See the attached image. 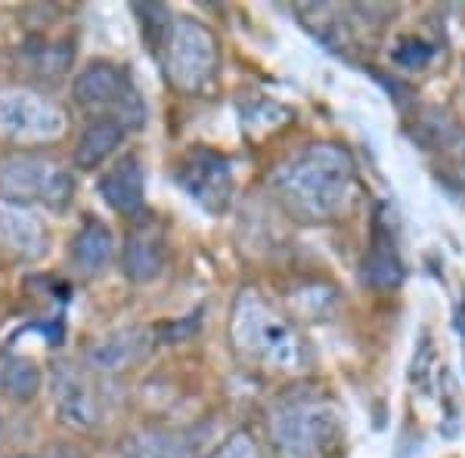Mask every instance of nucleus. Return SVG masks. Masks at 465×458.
Returning <instances> with one entry per match:
<instances>
[{
	"mask_svg": "<svg viewBox=\"0 0 465 458\" xmlns=\"http://www.w3.org/2000/svg\"><path fill=\"white\" fill-rule=\"evenodd\" d=\"M339 415L313 390H292L267 412V437L280 458H320L335 440Z\"/></svg>",
	"mask_w": 465,
	"mask_h": 458,
	"instance_id": "7ed1b4c3",
	"label": "nucleus"
},
{
	"mask_svg": "<svg viewBox=\"0 0 465 458\" xmlns=\"http://www.w3.org/2000/svg\"><path fill=\"white\" fill-rule=\"evenodd\" d=\"M41 390V365L19 353H0V394L28 403Z\"/></svg>",
	"mask_w": 465,
	"mask_h": 458,
	"instance_id": "f3484780",
	"label": "nucleus"
},
{
	"mask_svg": "<svg viewBox=\"0 0 465 458\" xmlns=\"http://www.w3.org/2000/svg\"><path fill=\"white\" fill-rule=\"evenodd\" d=\"M74 199V177L63 161L41 152H10L0 159V201L65 211Z\"/></svg>",
	"mask_w": 465,
	"mask_h": 458,
	"instance_id": "20e7f679",
	"label": "nucleus"
},
{
	"mask_svg": "<svg viewBox=\"0 0 465 458\" xmlns=\"http://www.w3.org/2000/svg\"><path fill=\"white\" fill-rule=\"evenodd\" d=\"M177 186L212 214H223L232 201V168L230 159L217 149L193 146L174 164Z\"/></svg>",
	"mask_w": 465,
	"mask_h": 458,
	"instance_id": "1a4fd4ad",
	"label": "nucleus"
},
{
	"mask_svg": "<svg viewBox=\"0 0 465 458\" xmlns=\"http://www.w3.org/2000/svg\"><path fill=\"white\" fill-rule=\"evenodd\" d=\"M366 282H372L376 288H391V285L401 282L403 269H401V260H397V251L391 245V239H385L381 232H376L372 239V251L366 258Z\"/></svg>",
	"mask_w": 465,
	"mask_h": 458,
	"instance_id": "a211bd4d",
	"label": "nucleus"
},
{
	"mask_svg": "<svg viewBox=\"0 0 465 458\" xmlns=\"http://www.w3.org/2000/svg\"><path fill=\"white\" fill-rule=\"evenodd\" d=\"M155 335L143 326H127L118 332H109L96 337L87 347V359L94 363V369L100 372H124L131 365H137L140 359H146V353L153 350Z\"/></svg>",
	"mask_w": 465,
	"mask_h": 458,
	"instance_id": "9d476101",
	"label": "nucleus"
},
{
	"mask_svg": "<svg viewBox=\"0 0 465 458\" xmlns=\"http://www.w3.org/2000/svg\"><path fill=\"white\" fill-rule=\"evenodd\" d=\"M164 260H168V245L159 227H134L124 236L122 245V273L127 282H153L162 276Z\"/></svg>",
	"mask_w": 465,
	"mask_h": 458,
	"instance_id": "f8f14e48",
	"label": "nucleus"
},
{
	"mask_svg": "<svg viewBox=\"0 0 465 458\" xmlns=\"http://www.w3.org/2000/svg\"><path fill=\"white\" fill-rule=\"evenodd\" d=\"M72 96L78 109L90 112L94 118H115L124 131H137L146 122V102L134 81L124 69L103 59L84 65V72L72 84Z\"/></svg>",
	"mask_w": 465,
	"mask_h": 458,
	"instance_id": "39448f33",
	"label": "nucleus"
},
{
	"mask_svg": "<svg viewBox=\"0 0 465 458\" xmlns=\"http://www.w3.org/2000/svg\"><path fill=\"white\" fill-rule=\"evenodd\" d=\"M10 458H32V455H10Z\"/></svg>",
	"mask_w": 465,
	"mask_h": 458,
	"instance_id": "5701e85b",
	"label": "nucleus"
},
{
	"mask_svg": "<svg viewBox=\"0 0 465 458\" xmlns=\"http://www.w3.org/2000/svg\"><path fill=\"white\" fill-rule=\"evenodd\" d=\"M65 133L63 109L32 87L0 90V137L16 146H41Z\"/></svg>",
	"mask_w": 465,
	"mask_h": 458,
	"instance_id": "0eeeda50",
	"label": "nucleus"
},
{
	"mask_svg": "<svg viewBox=\"0 0 465 458\" xmlns=\"http://www.w3.org/2000/svg\"><path fill=\"white\" fill-rule=\"evenodd\" d=\"M208 458H267V453L252 431H232Z\"/></svg>",
	"mask_w": 465,
	"mask_h": 458,
	"instance_id": "aec40b11",
	"label": "nucleus"
},
{
	"mask_svg": "<svg viewBox=\"0 0 465 458\" xmlns=\"http://www.w3.org/2000/svg\"><path fill=\"white\" fill-rule=\"evenodd\" d=\"M164 78L180 93H202L217 72V37L199 19L180 16L162 47Z\"/></svg>",
	"mask_w": 465,
	"mask_h": 458,
	"instance_id": "423d86ee",
	"label": "nucleus"
},
{
	"mask_svg": "<svg viewBox=\"0 0 465 458\" xmlns=\"http://www.w3.org/2000/svg\"><path fill=\"white\" fill-rule=\"evenodd\" d=\"M44 458H84V455H81L74 446H63V443H59V446H50Z\"/></svg>",
	"mask_w": 465,
	"mask_h": 458,
	"instance_id": "4be33fe9",
	"label": "nucleus"
},
{
	"mask_svg": "<svg viewBox=\"0 0 465 458\" xmlns=\"http://www.w3.org/2000/svg\"><path fill=\"white\" fill-rule=\"evenodd\" d=\"M50 396H54L59 422L78 431H94L106 418V400L94 372L69 359H59L50 369Z\"/></svg>",
	"mask_w": 465,
	"mask_h": 458,
	"instance_id": "6e6552de",
	"label": "nucleus"
},
{
	"mask_svg": "<svg viewBox=\"0 0 465 458\" xmlns=\"http://www.w3.org/2000/svg\"><path fill=\"white\" fill-rule=\"evenodd\" d=\"M124 133L127 131L115 118H94L78 137V142H74V164L81 171L100 168L103 161L112 159V152H118V146L124 142Z\"/></svg>",
	"mask_w": 465,
	"mask_h": 458,
	"instance_id": "2eb2a0df",
	"label": "nucleus"
},
{
	"mask_svg": "<svg viewBox=\"0 0 465 458\" xmlns=\"http://www.w3.org/2000/svg\"><path fill=\"white\" fill-rule=\"evenodd\" d=\"M100 195L112 211L134 217L146 205V168L134 152L122 155L100 180Z\"/></svg>",
	"mask_w": 465,
	"mask_h": 458,
	"instance_id": "9b49d317",
	"label": "nucleus"
},
{
	"mask_svg": "<svg viewBox=\"0 0 465 458\" xmlns=\"http://www.w3.org/2000/svg\"><path fill=\"white\" fill-rule=\"evenodd\" d=\"M115 260V236L106 223L87 220L72 239V264L84 276H100Z\"/></svg>",
	"mask_w": 465,
	"mask_h": 458,
	"instance_id": "4468645a",
	"label": "nucleus"
},
{
	"mask_svg": "<svg viewBox=\"0 0 465 458\" xmlns=\"http://www.w3.org/2000/svg\"><path fill=\"white\" fill-rule=\"evenodd\" d=\"M273 190L304 220H335L357 199L354 155L332 140L304 146L273 171Z\"/></svg>",
	"mask_w": 465,
	"mask_h": 458,
	"instance_id": "f257e3e1",
	"label": "nucleus"
},
{
	"mask_svg": "<svg viewBox=\"0 0 465 458\" xmlns=\"http://www.w3.org/2000/svg\"><path fill=\"white\" fill-rule=\"evenodd\" d=\"M0 245L19 258H37L47 248V227L35 208L0 201Z\"/></svg>",
	"mask_w": 465,
	"mask_h": 458,
	"instance_id": "ddd939ff",
	"label": "nucleus"
},
{
	"mask_svg": "<svg viewBox=\"0 0 465 458\" xmlns=\"http://www.w3.org/2000/svg\"><path fill=\"white\" fill-rule=\"evenodd\" d=\"M230 341L242 359L276 372H298L311 353L295 322L282 317L270 300L254 288H242L230 307Z\"/></svg>",
	"mask_w": 465,
	"mask_h": 458,
	"instance_id": "f03ea898",
	"label": "nucleus"
},
{
	"mask_svg": "<svg viewBox=\"0 0 465 458\" xmlns=\"http://www.w3.org/2000/svg\"><path fill=\"white\" fill-rule=\"evenodd\" d=\"M124 458H196L186 434L171 427H143L134 431L122 446Z\"/></svg>",
	"mask_w": 465,
	"mask_h": 458,
	"instance_id": "dca6fc26",
	"label": "nucleus"
},
{
	"mask_svg": "<svg viewBox=\"0 0 465 458\" xmlns=\"http://www.w3.org/2000/svg\"><path fill=\"white\" fill-rule=\"evenodd\" d=\"M394 59L407 65V69H422V65L431 59V47L425 41H419V37H403L394 50Z\"/></svg>",
	"mask_w": 465,
	"mask_h": 458,
	"instance_id": "412c9836",
	"label": "nucleus"
},
{
	"mask_svg": "<svg viewBox=\"0 0 465 458\" xmlns=\"http://www.w3.org/2000/svg\"><path fill=\"white\" fill-rule=\"evenodd\" d=\"M438 155H440V161H444V177L465 192V127L462 124L456 127L453 137L438 149Z\"/></svg>",
	"mask_w": 465,
	"mask_h": 458,
	"instance_id": "6ab92c4d",
	"label": "nucleus"
}]
</instances>
